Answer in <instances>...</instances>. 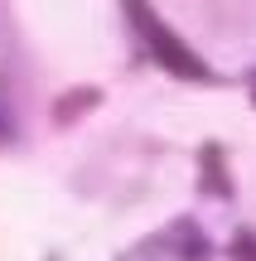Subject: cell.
Segmentation results:
<instances>
[{
	"instance_id": "cell-1",
	"label": "cell",
	"mask_w": 256,
	"mask_h": 261,
	"mask_svg": "<svg viewBox=\"0 0 256 261\" xmlns=\"http://www.w3.org/2000/svg\"><path fill=\"white\" fill-rule=\"evenodd\" d=\"M126 15H131V29L140 34V44L150 48V58L160 68H169L174 77H189V83H213V68L203 63V58L174 34L160 15H155L150 0H126Z\"/></svg>"
},
{
	"instance_id": "cell-2",
	"label": "cell",
	"mask_w": 256,
	"mask_h": 261,
	"mask_svg": "<svg viewBox=\"0 0 256 261\" xmlns=\"http://www.w3.org/2000/svg\"><path fill=\"white\" fill-rule=\"evenodd\" d=\"M237 261H256V237H251V232L237 237Z\"/></svg>"
},
{
	"instance_id": "cell-3",
	"label": "cell",
	"mask_w": 256,
	"mask_h": 261,
	"mask_svg": "<svg viewBox=\"0 0 256 261\" xmlns=\"http://www.w3.org/2000/svg\"><path fill=\"white\" fill-rule=\"evenodd\" d=\"M10 136V107H5V87H0V140Z\"/></svg>"
},
{
	"instance_id": "cell-4",
	"label": "cell",
	"mask_w": 256,
	"mask_h": 261,
	"mask_svg": "<svg viewBox=\"0 0 256 261\" xmlns=\"http://www.w3.org/2000/svg\"><path fill=\"white\" fill-rule=\"evenodd\" d=\"M251 102H256V73H251Z\"/></svg>"
}]
</instances>
